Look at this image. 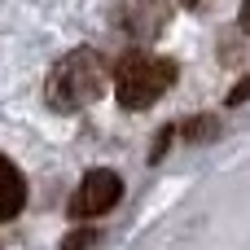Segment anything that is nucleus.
<instances>
[{"mask_svg":"<svg viewBox=\"0 0 250 250\" xmlns=\"http://www.w3.org/2000/svg\"><path fill=\"white\" fill-rule=\"evenodd\" d=\"M105 83H110L105 57L97 48H75L48 70V105L62 114H75V110L92 105L105 92Z\"/></svg>","mask_w":250,"mask_h":250,"instance_id":"f257e3e1","label":"nucleus"},{"mask_svg":"<svg viewBox=\"0 0 250 250\" xmlns=\"http://www.w3.org/2000/svg\"><path fill=\"white\" fill-rule=\"evenodd\" d=\"M22 202H26V180H22V171L0 154V220H13L18 211H22Z\"/></svg>","mask_w":250,"mask_h":250,"instance_id":"39448f33","label":"nucleus"},{"mask_svg":"<svg viewBox=\"0 0 250 250\" xmlns=\"http://www.w3.org/2000/svg\"><path fill=\"white\" fill-rule=\"evenodd\" d=\"M180 4H189V9H202V4H211V0H180Z\"/></svg>","mask_w":250,"mask_h":250,"instance_id":"6e6552de","label":"nucleus"},{"mask_svg":"<svg viewBox=\"0 0 250 250\" xmlns=\"http://www.w3.org/2000/svg\"><path fill=\"white\" fill-rule=\"evenodd\" d=\"M171 83H176V62L171 57L132 53V57H123V66L114 75V97H119L123 110H145L158 97H167Z\"/></svg>","mask_w":250,"mask_h":250,"instance_id":"f03ea898","label":"nucleus"},{"mask_svg":"<svg viewBox=\"0 0 250 250\" xmlns=\"http://www.w3.org/2000/svg\"><path fill=\"white\" fill-rule=\"evenodd\" d=\"M119 198H123V180H119L114 171L97 167V171H88V176L79 180V189H75V198H70V215H75V220H97V215L114 211Z\"/></svg>","mask_w":250,"mask_h":250,"instance_id":"7ed1b4c3","label":"nucleus"},{"mask_svg":"<svg viewBox=\"0 0 250 250\" xmlns=\"http://www.w3.org/2000/svg\"><path fill=\"white\" fill-rule=\"evenodd\" d=\"M114 22H119L132 40L149 44V40H158V31H167L171 4H167V0H123L119 13H114Z\"/></svg>","mask_w":250,"mask_h":250,"instance_id":"20e7f679","label":"nucleus"},{"mask_svg":"<svg viewBox=\"0 0 250 250\" xmlns=\"http://www.w3.org/2000/svg\"><path fill=\"white\" fill-rule=\"evenodd\" d=\"M92 237H97V233H70V237H66V250H79V246H88Z\"/></svg>","mask_w":250,"mask_h":250,"instance_id":"423d86ee","label":"nucleus"},{"mask_svg":"<svg viewBox=\"0 0 250 250\" xmlns=\"http://www.w3.org/2000/svg\"><path fill=\"white\" fill-rule=\"evenodd\" d=\"M242 31L250 35V0H242Z\"/></svg>","mask_w":250,"mask_h":250,"instance_id":"0eeeda50","label":"nucleus"}]
</instances>
